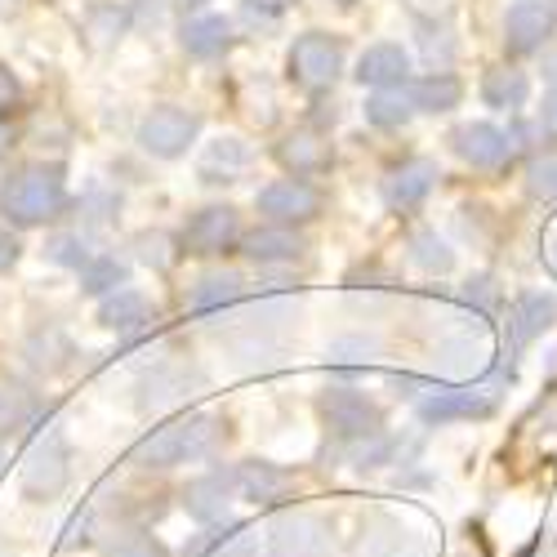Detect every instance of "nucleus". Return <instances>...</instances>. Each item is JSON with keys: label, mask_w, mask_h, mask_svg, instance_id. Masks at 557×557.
I'll return each mask as SVG.
<instances>
[{"label": "nucleus", "mask_w": 557, "mask_h": 557, "mask_svg": "<svg viewBox=\"0 0 557 557\" xmlns=\"http://www.w3.org/2000/svg\"><path fill=\"white\" fill-rule=\"evenodd\" d=\"M67 206V178L59 165H27L0 188V214L14 227H40Z\"/></svg>", "instance_id": "1"}, {"label": "nucleus", "mask_w": 557, "mask_h": 557, "mask_svg": "<svg viewBox=\"0 0 557 557\" xmlns=\"http://www.w3.org/2000/svg\"><path fill=\"white\" fill-rule=\"evenodd\" d=\"M219 420L210 414H188V420H174L152 429L144 442L134 446V463L138 469H174V463H188V459H206L219 442Z\"/></svg>", "instance_id": "2"}, {"label": "nucleus", "mask_w": 557, "mask_h": 557, "mask_svg": "<svg viewBox=\"0 0 557 557\" xmlns=\"http://www.w3.org/2000/svg\"><path fill=\"white\" fill-rule=\"evenodd\" d=\"M317 410H321V420H326V429L339 442H375V437H384V410L357 388H344V384L326 388L321 401H317Z\"/></svg>", "instance_id": "3"}, {"label": "nucleus", "mask_w": 557, "mask_h": 557, "mask_svg": "<svg viewBox=\"0 0 557 557\" xmlns=\"http://www.w3.org/2000/svg\"><path fill=\"white\" fill-rule=\"evenodd\" d=\"M67 478H72V450H67L63 433H59V429L40 433V437L27 446L23 469H18L23 491H27L32 499H54V495H63Z\"/></svg>", "instance_id": "4"}, {"label": "nucleus", "mask_w": 557, "mask_h": 557, "mask_svg": "<svg viewBox=\"0 0 557 557\" xmlns=\"http://www.w3.org/2000/svg\"><path fill=\"white\" fill-rule=\"evenodd\" d=\"M197 388H206V370L193 366V361L165 357V361H152L144 375H138V384H134L138 397L134 401H138V410H161V406H174L183 397H193Z\"/></svg>", "instance_id": "5"}, {"label": "nucleus", "mask_w": 557, "mask_h": 557, "mask_svg": "<svg viewBox=\"0 0 557 557\" xmlns=\"http://www.w3.org/2000/svg\"><path fill=\"white\" fill-rule=\"evenodd\" d=\"M197 134H201L197 112H183V108L165 103V108H152L144 121H138V148L161 157V161H174L197 144Z\"/></svg>", "instance_id": "6"}, {"label": "nucleus", "mask_w": 557, "mask_h": 557, "mask_svg": "<svg viewBox=\"0 0 557 557\" xmlns=\"http://www.w3.org/2000/svg\"><path fill=\"white\" fill-rule=\"evenodd\" d=\"M344 72V45L326 32H304L290 50V76L304 89H331Z\"/></svg>", "instance_id": "7"}, {"label": "nucleus", "mask_w": 557, "mask_h": 557, "mask_svg": "<svg viewBox=\"0 0 557 557\" xmlns=\"http://www.w3.org/2000/svg\"><path fill=\"white\" fill-rule=\"evenodd\" d=\"M557 321V295L548 290H522L504 312V344H508V357L527 352L548 326Z\"/></svg>", "instance_id": "8"}, {"label": "nucleus", "mask_w": 557, "mask_h": 557, "mask_svg": "<svg viewBox=\"0 0 557 557\" xmlns=\"http://www.w3.org/2000/svg\"><path fill=\"white\" fill-rule=\"evenodd\" d=\"M259 214L268 223H282V227H295V223H312L321 214V193L312 188L308 178H276L259 193Z\"/></svg>", "instance_id": "9"}, {"label": "nucleus", "mask_w": 557, "mask_h": 557, "mask_svg": "<svg viewBox=\"0 0 557 557\" xmlns=\"http://www.w3.org/2000/svg\"><path fill=\"white\" fill-rule=\"evenodd\" d=\"M557 32V5L553 0H518L504 18V50L508 54H535Z\"/></svg>", "instance_id": "10"}, {"label": "nucleus", "mask_w": 557, "mask_h": 557, "mask_svg": "<svg viewBox=\"0 0 557 557\" xmlns=\"http://www.w3.org/2000/svg\"><path fill=\"white\" fill-rule=\"evenodd\" d=\"M237 237H242L237 210H232V206H206V210H197L188 219V227H183V250L210 259V255L232 250V246H237Z\"/></svg>", "instance_id": "11"}, {"label": "nucleus", "mask_w": 557, "mask_h": 557, "mask_svg": "<svg viewBox=\"0 0 557 557\" xmlns=\"http://www.w3.org/2000/svg\"><path fill=\"white\" fill-rule=\"evenodd\" d=\"M331 531L308 513H286L268 527V557H326Z\"/></svg>", "instance_id": "12"}, {"label": "nucleus", "mask_w": 557, "mask_h": 557, "mask_svg": "<svg viewBox=\"0 0 557 557\" xmlns=\"http://www.w3.org/2000/svg\"><path fill=\"white\" fill-rule=\"evenodd\" d=\"M450 148L463 165H473V170H504L508 161H513V138H508L504 129H495V125H486V121L459 125L450 134Z\"/></svg>", "instance_id": "13"}, {"label": "nucleus", "mask_w": 557, "mask_h": 557, "mask_svg": "<svg viewBox=\"0 0 557 557\" xmlns=\"http://www.w3.org/2000/svg\"><path fill=\"white\" fill-rule=\"evenodd\" d=\"M237 491H242L237 469H214V473L188 482V491H183V508H188L193 522L214 527V522L227 518V504H232V495H237Z\"/></svg>", "instance_id": "14"}, {"label": "nucleus", "mask_w": 557, "mask_h": 557, "mask_svg": "<svg viewBox=\"0 0 557 557\" xmlns=\"http://www.w3.org/2000/svg\"><path fill=\"white\" fill-rule=\"evenodd\" d=\"M495 401L478 388H437L433 397L420 401L424 424H469V420H491Z\"/></svg>", "instance_id": "15"}, {"label": "nucleus", "mask_w": 557, "mask_h": 557, "mask_svg": "<svg viewBox=\"0 0 557 557\" xmlns=\"http://www.w3.org/2000/svg\"><path fill=\"white\" fill-rule=\"evenodd\" d=\"M437 165L429 157H414V161H401L384 174V201L388 210H414L433 188H437Z\"/></svg>", "instance_id": "16"}, {"label": "nucleus", "mask_w": 557, "mask_h": 557, "mask_svg": "<svg viewBox=\"0 0 557 557\" xmlns=\"http://www.w3.org/2000/svg\"><path fill=\"white\" fill-rule=\"evenodd\" d=\"M352 76L361 85H370V89H397L410 76V54L401 50V45H393V40H380V45H370V50L357 59Z\"/></svg>", "instance_id": "17"}, {"label": "nucleus", "mask_w": 557, "mask_h": 557, "mask_svg": "<svg viewBox=\"0 0 557 557\" xmlns=\"http://www.w3.org/2000/svg\"><path fill=\"white\" fill-rule=\"evenodd\" d=\"M361 557H424V535H410L397 518L375 513L361 531Z\"/></svg>", "instance_id": "18"}, {"label": "nucleus", "mask_w": 557, "mask_h": 557, "mask_svg": "<svg viewBox=\"0 0 557 557\" xmlns=\"http://www.w3.org/2000/svg\"><path fill=\"white\" fill-rule=\"evenodd\" d=\"M152 317H157V312H152L148 295H144V290H129V286L103 295V304H99V326H108V331H116V335L144 331Z\"/></svg>", "instance_id": "19"}, {"label": "nucleus", "mask_w": 557, "mask_h": 557, "mask_svg": "<svg viewBox=\"0 0 557 557\" xmlns=\"http://www.w3.org/2000/svg\"><path fill=\"white\" fill-rule=\"evenodd\" d=\"M304 237H295V227H282V223H272V227H259L246 237V259L250 263H263V268H276V263H295L304 259Z\"/></svg>", "instance_id": "20"}, {"label": "nucleus", "mask_w": 557, "mask_h": 557, "mask_svg": "<svg viewBox=\"0 0 557 557\" xmlns=\"http://www.w3.org/2000/svg\"><path fill=\"white\" fill-rule=\"evenodd\" d=\"M276 161H282L290 174H317V170H326L335 161V152H331V144L317 129H295V134L282 138Z\"/></svg>", "instance_id": "21"}, {"label": "nucleus", "mask_w": 557, "mask_h": 557, "mask_svg": "<svg viewBox=\"0 0 557 557\" xmlns=\"http://www.w3.org/2000/svg\"><path fill=\"white\" fill-rule=\"evenodd\" d=\"M178 40H183V50H188L193 59H219L232 45V23L223 14H197V18L183 23Z\"/></svg>", "instance_id": "22"}, {"label": "nucleus", "mask_w": 557, "mask_h": 557, "mask_svg": "<svg viewBox=\"0 0 557 557\" xmlns=\"http://www.w3.org/2000/svg\"><path fill=\"white\" fill-rule=\"evenodd\" d=\"M242 295H246V282L237 272H210V276H201V282L193 286L188 304H193L197 317H219L223 308L242 304Z\"/></svg>", "instance_id": "23"}, {"label": "nucleus", "mask_w": 557, "mask_h": 557, "mask_svg": "<svg viewBox=\"0 0 557 557\" xmlns=\"http://www.w3.org/2000/svg\"><path fill=\"white\" fill-rule=\"evenodd\" d=\"M482 99H486V108H495V112H518V108L531 99V81H527V72H518V67H495V72H486V81H482Z\"/></svg>", "instance_id": "24"}, {"label": "nucleus", "mask_w": 557, "mask_h": 557, "mask_svg": "<svg viewBox=\"0 0 557 557\" xmlns=\"http://www.w3.org/2000/svg\"><path fill=\"white\" fill-rule=\"evenodd\" d=\"M410 99H414V112H450V108H459V99H463V85L450 76V72H429V76H420L410 85Z\"/></svg>", "instance_id": "25"}, {"label": "nucleus", "mask_w": 557, "mask_h": 557, "mask_svg": "<svg viewBox=\"0 0 557 557\" xmlns=\"http://www.w3.org/2000/svg\"><path fill=\"white\" fill-rule=\"evenodd\" d=\"M237 482H242V491H246L255 504H272V499H282V495L290 491V478L276 469V463H268V459H250V463H242V469H237Z\"/></svg>", "instance_id": "26"}, {"label": "nucleus", "mask_w": 557, "mask_h": 557, "mask_svg": "<svg viewBox=\"0 0 557 557\" xmlns=\"http://www.w3.org/2000/svg\"><path fill=\"white\" fill-rule=\"evenodd\" d=\"M414 116V99H410V89H375V95L366 99V121L370 125H380V129H397Z\"/></svg>", "instance_id": "27"}, {"label": "nucleus", "mask_w": 557, "mask_h": 557, "mask_svg": "<svg viewBox=\"0 0 557 557\" xmlns=\"http://www.w3.org/2000/svg\"><path fill=\"white\" fill-rule=\"evenodd\" d=\"M250 165V148L242 144V138H219V144H210L206 161H201V178L206 183H232V174Z\"/></svg>", "instance_id": "28"}, {"label": "nucleus", "mask_w": 557, "mask_h": 557, "mask_svg": "<svg viewBox=\"0 0 557 557\" xmlns=\"http://www.w3.org/2000/svg\"><path fill=\"white\" fill-rule=\"evenodd\" d=\"M32 414H36V393L10 375H0V437L23 429Z\"/></svg>", "instance_id": "29"}, {"label": "nucleus", "mask_w": 557, "mask_h": 557, "mask_svg": "<svg viewBox=\"0 0 557 557\" xmlns=\"http://www.w3.org/2000/svg\"><path fill=\"white\" fill-rule=\"evenodd\" d=\"M23 357H27L32 370H59V366H67L72 344H67V335H63L59 326H45V331H36V335L27 339Z\"/></svg>", "instance_id": "30"}, {"label": "nucleus", "mask_w": 557, "mask_h": 557, "mask_svg": "<svg viewBox=\"0 0 557 557\" xmlns=\"http://www.w3.org/2000/svg\"><path fill=\"white\" fill-rule=\"evenodd\" d=\"M410 263L424 268L429 276H446L455 268V250L437 237L433 227H424V232H414V237H410Z\"/></svg>", "instance_id": "31"}, {"label": "nucleus", "mask_w": 557, "mask_h": 557, "mask_svg": "<svg viewBox=\"0 0 557 557\" xmlns=\"http://www.w3.org/2000/svg\"><path fill=\"white\" fill-rule=\"evenodd\" d=\"M125 276H129V268L116 255H95L81 268V290L85 295H112L125 286Z\"/></svg>", "instance_id": "32"}, {"label": "nucleus", "mask_w": 557, "mask_h": 557, "mask_svg": "<svg viewBox=\"0 0 557 557\" xmlns=\"http://www.w3.org/2000/svg\"><path fill=\"white\" fill-rule=\"evenodd\" d=\"M437 357H442V375H446V380H469L473 370H482V366H486V352H482L473 339L442 344V348H437Z\"/></svg>", "instance_id": "33"}, {"label": "nucleus", "mask_w": 557, "mask_h": 557, "mask_svg": "<svg viewBox=\"0 0 557 557\" xmlns=\"http://www.w3.org/2000/svg\"><path fill=\"white\" fill-rule=\"evenodd\" d=\"M527 193L535 201H557V152H540L527 165Z\"/></svg>", "instance_id": "34"}, {"label": "nucleus", "mask_w": 557, "mask_h": 557, "mask_svg": "<svg viewBox=\"0 0 557 557\" xmlns=\"http://www.w3.org/2000/svg\"><path fill=\"white\" fill-rule=\"evenodd\" d=\"M99 557H170V548H165L157 535H148V531H125V535H116Z\"/></svg>", "instance_id": "35"}, {"label": "nucleus", "mask_w": 557, "mask_h": 557, "mask_svg": "<svg viewBox=\"0 0 557 557\" xmlns=\"http://www.w3.org/2000/svg\"><path fill=\"white\" fill-rule=\"evenodd\" d=\"M45 255H50L54 263H63V268H76V272H81L89 259H95V255H89V242L81 237V232H59V237H50Z\"/></svg>", "instance_id": "36"}, {"label": "nucleus", "mask_w": 557, "mask_h": 557, "mask_svg": "<svg viewBox=\"0 0 557 557\" xmlns=\"http://www.w3.org/2000/svg\"><path fill=\"white\" fill-rule=\"evenodd\" d=\"M459 304H463V308H473V317L486 321V317L499 308V286L491 282V276H473V282H463Z\"/></svg>", "instance_id": "37"}, {"label": "nucleus", "mask_w": 557, "mask_h": 557, "mask_svg": "<svg viewBox=\"0 0 557 557\" xmlns=\"http://www.w3.org/2000/svg\"><path fill=\"white\" fill-rule=\"evenodd\" d=\"M232 531H237V527H227V535H223V531H214V527H206L201 535H193L188 544H183V553H178V557H214V553L232 540Z\"/></svg>", "instance_id": "38"}, {"label": "nucleus", "mask_w": 557, "mask_h": 557, "mask_svg": "<svg viewBox=\"0 0 557 557\" xmlns=\"http://www.w3.org/2000/svg\"><path fill=\"white\" fill-rule=\"evenodd\" d=\"M134 250H138V259L152 263V268H165L170 263V242L161 237V232H144V237L134 242Z\"/></svg>", "instance_id": "39"}, {"label": "nucleus", "mask_w": 557, "mask_h": 557, "mask_svg": "<svg viewBox=\"0 0 557 557\" xmlns=\"http://www.w3.org/2000/svg\"><path fill=\"white\" fill-rule=\"evenodd\" d=\"M89 531H95V508H89V513L81 518H72L67 522V535H63V548H81V544H89Z\"/></svg>", "instance_id": "40"}, {"label": "nucleus", "mask_w": 557, "mask_h": 557, "mask_svg": "<svg viewBox=\"0 0 557 557\" xmlns=\"http://www.w3.org/2000/svg\"><path fill=\"white\" fill-rule=\"evenodd\" d=\"M14 103H18V76L0 63V116H5Z\"/></svg>", "instance_id": "41"}, {"label": "nucleus", "mask_w": 557, "mask_h": 557, "mask_svg": "<svg viewBox=\"0 0 557 557\" xmlns=\"http://www.w3.org/2000/svg\"><path fill=\"white\" fill-rule=\"evenodd\" d=\"M18 255H23L18 237H14V232H5V227H0V272H10V268L18 263Z\"/></svg>", "instance_id": "42"}, {"label": "nucleus", "mask_w": 557, "mask_h": 557, "mask_svg": "<svg viewBox=\"0 0 557 557\" xmlns=\"http://www.w3.org/2000/svg\"><path fill=\"white\" fill-rule=\"evenodd\" d=\"M161 14H165V0H138V5H134L138 27H157V23H161Z\"/></svg>", "instance_id": "43"}, {"label": "nucleus", "mask_w": 557, "mask_h": 557, "mask_svg": "<svg viewBox=\"0 0 557 557\" xmlns=\"http://www.w3.org/2000/svg\"><path fill=\"white\" fill-rule=\"evenodd\" d=\"M370 295H384V299H388V295H393V286H388V282H384V286H366V304H370ZM348 304H352V308H361V286H348Z\"/></svg>", "instance_id": "44"}, {"label": "nucleus", "mask_w": 557, "mask_h": 557, "mask_svg": "<svg viewBox=\"0 0 557 557\" xmlns=\"http://www.w3.org/2000/svg\"><path fill=\"white\" fill-rule=\"evenodd\" d=\"M540 125H544V129H553V134H557V89H553V95H548V99H544V112H540Z\"/></svg>", "instance_id": "45"}, {"label": "nucleus", "mask_w": 557, "mask_h": 557, "mask_svg": "<svg viewBox=\"0 0 557 557\" xmlns=\"http://www.w3.org/2000/svg\"><path fill=\"white\" fill-rule=\"evenodd\" d=\"M290 5H299V0H250V10H263V14H282Z\"/></svg>", "instance_id": "46"}, {"label": "nucleus", "mask_w": 557, "mask_h": 557, "mask_svg": "<svg viewBox=\"0 0 557 557\" xmlns=\"http://www.w3.org/2000/svg\"><path fill=\"white\" fill-rule=\"evenodd\" d=\"M14 148V125L5 121V116H0V157H5Z\"/></svg>", "instance_id": "47"}, {"label": "nucleus", "mask_w": 557, "mask_h": 557, "mask_svg": "<svg viewBox=\"0 0 557 557\" xmlns=\"http://www.w3.org/2000/svg\"><path fill=\"white\" fill-rule=\"evenodd\" d=\"M174 5H178V10H201L206 0H174Z\"/></svg>", "instance_id": "48"}, {"label": "nucleus", "mask_w": 557, "mask_h": 557, "mask_svg": "<svg viewBox=\"0 0 557 557\" xmlns=\"http://www.w3.org/2000/svg\"><path fill=\"white\" fill-rule=\"evenodd\" d=\"M548 263H553V272H557V242H553V250H548Z\"/></svg>", "instance_id": "49"}, {"label": "nucleus", "mask_w": 557, "mask_h": 557, "mask_svg": "<svg viewBox=\"0 0 557 557\" xmlns=\"http://www.w3.org/2000/svg\"><path fill=\"white\" fill-rule=\"evenodd\" d=\"M0 557H14V553H10V548H5V544H0Z\"/></svg>", "instance_id": "50"}, {"label": "nucleus", "mask_w": 557, "mask_h": 557, "mask_svg": "<svg viewBox=\"0 0 557 557\" xmlns=\"http://www.w3.org/2000/svg\"><path fill=\"white\" fill-rule=\"evenodd\" d=\"M339 5H357V0H339Z\"/></svg>", "instance_id": "51"}]
</instances>
